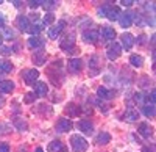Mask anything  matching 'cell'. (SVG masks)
Listing matches in <instances>:
<instances>
[{"instance_id":"23","label":"cell","mask_w":156,"mask_h":152,"mask_svg":"<svg viewBox=\"0 0 156 152\" xmlns=\"http://www.w3.org/2000/svg\"><path fill=\"white\" fill-rule=\"evenodd\" d=\"M123 118H125L126 121H129V122H134V121H137V118H139V111L134 110V108H129L128 111H125Z\"/></svg>"},{"instance_id":"12","label":"cell","mask_w":156,"mask_h":152,"mask_svg":"<svg viewBox=\"0 0 156 152\" xmlns=\"http://www.w3.org/2000/svg\"><path fill=\"white\" fill-rule=\"evenodd\" d=\"M47 93H48L47 83H44V82H36V83H34V94H36V96L44 97V96H47Z\"/></svg>"},{"instance_id":"22","label":"cell","mask_w":156,"mask_h":152,"mask_svg":"<svg viewBox=\"0 0 156 152\" xmlns=\"http://www.w3.org/2000/svg\"><path fill=\"white\" fill-rule=\"evenodd\" d=\"M14 90V83L11 80H2L0 82V93H11Z\"/></svg>"},{"instance_id":"41","label":"cell","mask_w":156,"mask_h":152,"mask_svg":"<svg viewBox=\"0 0 156 152\" xmlns=\"http://www.w3.org/2000/svg\"><path fill=\"white\" fill-rule=\"evenodd\" d=\"M150 44H151L153 47H156V33L151 35V38H150Z\"/></svg>"},{"instance_id":"44","label":"cell","mask_w":156,"mask_h":152,"mask_svg":"<svg viewBox=\"0 0 156 152\" xmlns=\"http://www.w3.org/2000/svg\"><path fill=\"white\" fill-rule=\"evenodd\" d=\"M3 104H5V99H3L2 96H0V108H2V107H3Z\"/></svg>"},{"instance_id":"46","label":"cell","mask_w":156,"mask_h":152,"mask_svg":"<svg viewBox=\"0 0 156 152\" xmlns=\"http://www.w3.org/2000/svg\"><path fill=\"white\" fill-rule=\"evenodd\" d=\"M139 39H140V41H139V44H144V39H145V36H144V35H142V36H139Z\"/></svg>"},{"instance_id":"42","label":"cell","mask_w":156,"mask_h":152,"mask_svg":"<svg viewBox=\"0 0 156 152\" xmlns=\"http://www.w3.org/2000/svg\"><path fill=\"white\" fill-rule=\"evenodd\" d=\"M5 127H8V125H5V124H0V135H3V133H8V132L2 130V129H5Z\"/></svg>"},{"instance_id":"30","label":"cell","mask_w":156,"mask_h":152,"mask_svg":"<svg viewBox=\"0 0 156 152\" xmlns=\"http://www.w3.org/2000/svg\"><path fill=\"white\" fill-rule=\"evenodd\" d=\"M41 30H42V25H41V24H31L28 32H30V33H33V35H37Z\"/></svg>"},{"instance_id":"16","label":"cell","mask_w":156,"mask_h":152,"mask_svg":"<svg viewBox=\"0 0 156 152\" xmlns=\"http://www.w3.org/2000/svg\"><path fill=\"white\" fill-rule=\"evenodd\" d=\"M66 115L67 116H80L81 115V107L78 104H69L66 107Z\"/></svg>"},{"instance_id":"15","label":"cell","mask_w":156,"mask_h":152,"mask_svg":"<svg viewBox=\"0 0 156 152\" xmlns=\"http://www.w3.org/2000/svg\"><path fill=\"white\" fill-rule=\"evenodd\" d=\"M67 65H69V71L70 72H80L83 69V61L80 58H70Z\"/></svg>"},{"instance_id":"6","label":"cell","mask_w":156,"mask_h":152,"mask_svg":"<svg viewBox=\"0 0 156 152\" xmlns=\"http://www.w3.org/2000/svg\"><path fill=\"white\" fill-rule=\"evenodd\" d=\"M66 27V22H58L56 25H53V27H50V30H48V38L50 39H56L58 38V35L62 32V28Z\"/></svg>"},{"instance_id":"9","label":"cell","mask_w":156,"mask_h":152,"mask_svg":"<svg viewBox=\"0 0 156 152\" xmlns=\"http://www.w3.org/2000/svg\"><path fill=\"white\" fill-rule=\"evenodd\" d=\"M78 129H80L83 133H86V135H92V132H94V124L90 122V121H87V119H83V121L78 122Z\"/></svg>"},{"instance_id":"33","label":"cell","mask_w":156,"mask_h":152,"mask_svg":"<svg viewBox=\"0 0 156 152\" xmlns=\"http://www.w3.org/2000/svg\"><path fill=\"white\" fill-rule=\"evenodd\" d=\"M44 2H42V0H30V2H28V6L30 8H37V6H41Z\"/></svg>"},{"instance_id":"17","label":"cell","mask_w":156,"mask_h":152,"mask_svg":"<svg viewBox=\"0 0 156 152\" xmlns=\"http://www.w3.org/2000/svg\"><path fill=\"white\" fill-rule=\"evenodd\" d=\"M48 150H50V152H67L66 146L62 144V141H58V140L51 141V143L48 144Z\"/></svg>"},{"instance_id":"19","label":"cell","mask_w":156,"mask_h":152,"mask_svg":"<svg viewBox=\"0 0 156 152\" xmlns=\"http://www.w3.org/2000/svg\"><path fill=\"white\" fill-rule=\"evenodd\" d=\"M101 36L105 38L106 41H114V38H115V30L111 28V27H103V28H101Z\"/></svg>"},{"instance_id":"38","label":"cell","mask_w":156,"mask_h":152,"mask_svg":"<svg viewBox=\"0 0 156 152\" xmlns=\"http://www.w3.org/2000/svg\"><path fill=\"white\" fill-rule=\"evenodd\" d=\"M5 35H6L8 39H12V38H14V32H11L9 28H5Z\"/></svg>"},{"instance_id":"37","label":"cell","mask_w":156,"mask_h":152,"mask_svg":"<svg viewBox=\"0 0 156 152\" xmlns=\"http://www.w3.org/2000/svg\"><path fill=\"white\" fill-rule=\"evenodd\" d=\"M0 152H9V146L6 143H0Z\"/></svg>"},{"instance_id":"21","label":"cell","mask_w":156,"mask_h":152,"mask_svg":"<svg viewBox=\"0 0 156 152\" xmlns=\"http://www.w3.org/2000/svg\"><path fill=\"white\" fill-rule=\"evenodd\" d=\"M27 46L30 49H37V47H42L44 46V41L41 39V38H37V36H31L30 39L27 41Z\"/></svg>"},{"instance_id":"49","label":"cell","mask_w":156,"mask_h":152,"mask_svg":"<svg viewBox=\"0 0 156 152\" xmlns=\"http://www.w3.org/2000/svg\"><path fill=\"white\" fill-rule=\"evenodd\" d=\"M153 69H154V72H156V65H154V68H153Z\"/></svg>"},{"instance_id":"11","label":"cell","mask_w":156,"mask_h":152,"mask_svg":"<svg viewBox=\"0 0 156 152\" xmlns=\"http://www.w3.org/2000/svg\"><path fill=\"white\" fill-rule=\"evenodd\" d=\"M72 127H73L72 121H69V119H66V118H62V119H59V121L56 122V130H58V132H69Z\"/></svg>"},{"instance_id":"3","label":"cell","mask_w":156,"mask_h":152,"mask_svg":"<svg viewBox=\"0 0 156 152\" xmlns=\"http://www.w3.org/2000/svg\"><path fill=\"white\" fill-rule=\"evenodd\" d=\"M22 77H23V82L27 85H34L39 79V71L37 69H28L22 72Z\"/></svg>"},{"instance_id":"43","label":"cell","mask_w":156,"mask_h":152,"mask_svg":"<svg viewBox=\"0 0 156 152\" xmlns=\"http://www.w3.org/2000/svg\"><path fill=\"white\" fill-rule=\"evenodd\" d=\"M3 25H5V16L0 14V27H3Z\"/></svg>"},{"instance_id":"48","label":"cell","mask_w":156,"mask_h":152,"mask_svg":"<svg viewBox=\"0 0 156 152\" xmlns=\"http://www.w3.org/2000/svg\"><path fill=\"white\" fill-rule=\"evenodd\" d=\"M2 41H3V36H2V35H0V44H2Z\"/></svg>"},{"instance_id":"29","label":"cell","mask_w":156,"mask_h":152,"mask_svg":"<svg viewBox=\"0 0 156 152\" xmlns=\"http://www.w3.org/2000/svg\"><path fill=\"white\" fill-rule=\"evenodd\" d=\"M53 22H55V16L51 14V13H48V14L44 16V22H42V24L45 25V27H47V25H51Z\"/></svg>"},{"instance_id":"4","label":"cell","mask_w":156,"mask_h":152,"mask_svg":"<svg viewBox=\"0 0 156 152\" xmlns=\"http://www.w3.org/2000/svg\"><path fill=\"white\" fill-rule=\"evenodd\" d=\"M120 54H122V46L119 43H112L108 47V50H106V57L109 60H117V58L120 57Z\"/></svg>"},{"instance_id":"13","label":"cell","mask_w":156,"mask_h":152,"mask_svg":"<svg viewBox=\"0 0 156 152\" xmlns=\"http://www.w3.org/2000/svg\"><path fill=\"white\" fill-rule=\"evenodd\" d=\"M133 19H134V14L133 13H125V14H120V17H119V22H120V25L123 28H128L129 25L133 24Z\"/></svg>"},{"instance_id":"26","label":"cell","mask_w":156,"mask_h":152,"mask_svg":"<svg viewBox=\"0 0 156 152\" xmlns=\"http://www.w3.org/2000/svg\"><path fill=\"white\" fill-rule=\"evenodd\" d=\"M45 60H47L45 54H34V55H33V63H34V65H37V66L44 65Z\"/></svg>"},{"instance_id":"36","label":"cell","mask_w":156,"mask_h":152,"mask_svg":"<svg viewBox=\"0 0 156 152\" xmlns=\"http://www.w3.org/2000/svg\"><path fill=\"white\" fill-rule=\"evenodd\" d=\"M0 54H2V55H11L12 50L9 47H0Z\"/></svg>"},{"instance_id":"50","label":"cell","mask_w":156,"mask_h":152,"mask_svg":"<svg viewBox=\"0 0 156 152\" xmlns=\"http://www.w3.org/2000/svg\"><path fill=\"white\" fill-rule=\"evenodd\" d=\"M154 60H156V52H154Z\"/></svg>"},{"instance_id":"34","label":"cell","mask_w":156,"mask_h":152,"mask_svg":"<svg viewBox=\"0 0 156 152\" xmlns=\"http://www.w3.org/2000/svg\"><path fill=\"white\" fill-rule=\"evenodd\" d=\"M90 68H97V66H100V60H98V57H92L90 58Z\"/></svg>"},{"instance_id":"10","label":"cell","mask_w":156,"mask_h":152,"mask_svg":"<svg viewBox=\"0 0 156 152\" xmlns=\"http://www.w3.org/2000/svg\"><path fill=\"white\" fill-rule=\"evenodd\" d=\"M16 25L20 32H28L30 30V20H28V16H19L17 20H16Z\"/></svg>"},{"instance_id":"7","label":"cell","mask_w":156,"mask_h":152,"mask_svg":"<svg viewBox=\"0 0 156 152\" xmlns=\"http://www.w3.org/2000/svg\"><path fill=\"white\" fill-rule=\"evenodd\" d=\"M98 30H86L84 33H83V39L86 41V43H90V44H94V43H97L98 41Z\"/></svg>"},{"instance_id":"39","label":"cell","mask_w":156,"mask_h":152,"mask_svg":"<svg viewBox=\"0 0 156 152\" xmlns=\"http://www.w3.org/2000/svg\"><path fill=\"white\" fill-rule=\"evenodd\" d=\"M120 3H122V6H131L134 2H133V0H122Z\"/></svg>"},{"instance_id":"45","label":"cell","mask_w":156,"mask_h":152,"mask_svg":"<svg viewBox=\"0 0 156 152\" xmlns=\"http://www.w3.org/2000/svg\"><path fill=\"white\" fill-rule=\"evenodd\" d=\"M12 3H14L16 8H20V6H22V2H12Z\"/></svg>"},{"instance_id":"5","label":"cell","mask_w":156,"mask_h":152,"mask_svg":"<svg viewBox=\"0 0 156 152\" xmlns=\"http://www.w3.org/2000/svg\"><path fill=\"white\" fill-rule=\"evenodd\" d=\"M61 49L62 50H66V52H73V49H75V36L73 35H69L67 38H64V39L61 41Z\"/></svg>"},{"instance_id":"18","label":"cell","mask_w":156,"mask_h":152,"mask_svg":"<svg viewBox=\"0 0 156 152\" xmlns=\"http://www.w3.org/2000/svg\"><path fill=\"white\" fill-rule=\"evenodd\" d=\"M97 96H98L100 99L109 100V99H112V97H114V93H112V91H109L108 88H105V86H98V90H97Z\"/></svg>"},{"instance_id":"2","label":"cell","mask_w":156,"mask_h":152,"mask_svg":"<svg viewBox=\"0 0 156 152\" xmlns=\"http://www.w3.org/2000/svg\"><path fill=\"white\" fill-rule=\"evenodd\" d=\"M70 144H72V149L75 152H84L87 149V141L81 135H73L70 138Z\"/></svg>"},{"instance_id":"24","label":"cell","mask_w":156,"mask_h":152,"mask_svg":"<svg viewBox=\"0 0 156 152\" xmlns=\"http://www.w3.org/2000/svg\"><path fill=\"white\" fill-rule=\"evenodd\" d=\"M142 113H144L147 118H156V105H151V104L145 105L142 108Z\"/></svg>"},{"instance_id":"27","label":"cell","mask_w":156,"mask_h":152,"mask_svg":"<svg viewBox=\"0 0 156 152\" xmlns=\"http://www.w3.org/2000/svg\"><path fill=\"white\" fill-rule=\"evenodd\" d=\"M12 71V65H11V63L9 61H2V63H0V72H11Z\"/></svg>"},{"instance_id":"25","label":"cell","mask_w":156,"mask_h":152,"mask_svg":"<svg viewBox=\"0 0 156 152\" xmlns=\"http://www.w3.org/2000/svg\"><path fill=\"white\" fill-rule=\"evenodd\" d=\"M129 63H131V66H134V68H140V66H144V58L140 55H131L129 57Z\"/></svg>"},{"instance_id":"31","label":"cell","mask_w":156,"mask_h":152,"mask_svg":"<svg viewBox=\"0 0 156 152\" xmlns=\"http://www.w3.org/2000/svg\"><path fill=\"white\" fill-rule=\"evenodd\" d=\"M14 125H16V127H17L19 130H22V132H23V130H27V127H28V125H27V122H25V121H20L19 118L14 121Z\"/></svg>"},{"instance_id":"28","label":"cell","mask_w":156,"mask_h":152,"mask_svg":"<svg viewBox=\"0 0 156 152\" xmlns=\"http://www.w3.org/2000/svg\"><path fill=\"white\" fill-rule=\"evenodd\" d=\"M36 94H34V91H31V93H28V94H25V97H23V100H25V104H33L34 100H36Z\"/></svg>"},{"instance_id":"20","label":"cell","mask_w":156,"mask_h":152,"mask_svg":"<svg viewBox=\"0 0 156 152\" xmlns=\"http://www.w3.org/2000/svg\"><path fill=\"white\" fill-rule=\"evenodd\" d=\"M95 141H97V144L100 146H105V144H108L109 141H111V135L109 133H106V132H101V133H98L97 135V138H95Z\"/></svg>"},{"instance_id":"47","label":"cell","mask_w":156,"mask_h":152,"mask_svg":"<svg viewBox=\"0 0 156 152\" xmlns=\"http://www.w3.org/2000/svg\"><path fill=\"white\" fill-rule=\"evenodd\" d=\"M34 152H44V150H42L41 147H36V149H34Z\"/></svg>"},{"instance_id":"14","label":"cell","mask_w":156,"mask_h":152,"mask_svg":"<svg viewBox=\"0 0 156 152\" xmlns=\"http://www.w3.org/2000/svg\"><path fill=\"white\" fill-rule=\"evenodd\" d=\"M137 132L144 136V138H150L153 135V129H151V125L147 124V122H140L139 124V127H137Z\"/></svg>"},{"instance_id":"1","label":"cell","mask_w":156,"mask_h":152,"mask_svg":"<svg viewBox=\"0 0 156 152\" xmlns=\"http://www.w3.org/2000/svg\"><path fill=\"white\" fill-rule=\"evenodd\" d=\"M120 8L119 6H111V5H103L98 8V16L101 17H108L109 20H117L120 17Z\"/></svg>"},{"instance_id":"40","label":"cell","mask_w":156,"mask_h":152,"mask_svg":"<svg viewBox=\"0 0 156 152\" xmlns=\"http://www.w3.org/2000/svg\"><path fill=\"white\" fill-rule=\"evenodd\" d=\"M142 99H144V94H142V93H137V94L134 96V100H136V102H142Z\"/></svg>"},{"instance_id":"35","label":"cell","mask_w":156,"mask_h":152,"mask_svg":"<svg viewBox=\"0 0 156 152\" xmlns=\"http://www.w3.org/2000/svg\"><path fill=\"white\" fill-rule=\"evenodd\" d=\"M142 152H156V143H153L151 146H144Z\"/></svg>"},{"instance_id":"32","label":"cell","mask_w":156,"mask_h":152,"mask_svg":"<svg viewBox=\"0 0 156 152\" xmlns=\"http://www.w3.org/2000/svg\"><path fill=\"white\" fill-rule=\"evenodd\" d=\"M148 102H150L151 105H154V104H156V88L150 91V94H148Z\"/></svg>"},{"instance_id":"8","label":"cell","mask_w":156,"mask_h":152,"mask_svg":"<svg viewBox=\"0 0 156 152\" xmlns=\"http://www.w3.org/2000/svg\"><path fill=\"white\" fill-rule=\"evenodd\" d=\"M120 39H122V47L125 50H129V49L134 46V36L131 33H123L120 36Z\"/></svg>"}]
</instances>
